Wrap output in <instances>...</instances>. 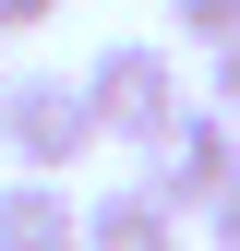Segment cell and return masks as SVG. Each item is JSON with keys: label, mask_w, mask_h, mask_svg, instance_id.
<instances>
[{"label": "cell", "mask_w": 240, "mask_h": 251, "mask_svg": "<svg viewBox=\"0 0 240 251\" xmlns=\"http://www.w3.org/2000/svg\"><path fill=\"white\" fill-rule=\"evenodd\" d=\"M48 12H60V0H0V36H36Z\"/></svg>", "instance_id": "9"}, {"label": "cell", "mask_w": 240, "mask_h": 251, "mask_svg": "<svg viewBox=\"0 0 240 251\" xmlns=\"http://www.w3.org/2000/svg\"><path fill=\"white\" fill-rule=\"evenodd\" d=\"M84 96H96V132L132 144V155H156L168 120L192 108V96H180V60H168L156 36H108L96 60H84Z\"/></svg>", "instance_id": "2"}, {"label": "cell", "mask_w": 240, "mask_h": 251, "mask_svg": "<svg viewBox=\"0 0 240 251\" xmlns=\"http://www.w3.org/2000/svg\"><path fill=\"white\" fill-rule=\"evenodd\" d=\"M0 251H84V203L60 179H0Z\"/></svg>", "instance_id": "4"}, {"label": "cell", "mask_w": 240, "mask_h": 251, "mask_svg": "<svg viewBox=\"0 0 240 251\" xmlns=\"http://www.w3.org/2000/svg\"><path fill=\"white\" fill-rule=\"evenodd\" d=\"M228 179H240V120H216V108L192 96V108L168 120V144L144 155V192H156L168 215H216Z\"/></svg>", "instance_id": "3"}, {"label": "cell", "mask_w": 240, "mask_h": 251, "mask_svg": "<svg viewBox=\"0 0 240 251\" xmlns=\"http://www.w3.org/2000/svg\"><path fill=\"white\" fill-rule=\"evenodd\" d=\"M168 24L192 48H240V0H168Z\"/></svg>", "instance_id": "6"}, {"label": "cell", "mask_w": 240, "mask_h": 251, "mask_svg": "<svg viewBox=\"0 0 240 251\" xmlns=\"http://www.w3.org/2000/svg\"><path fill=\"white\" fill-rule=\"evenodd\" d=\"M0 96H12V60H0Z\"/></svg>", "instance_id": "10"}, {"label": "cell", "mask_w": 240, "mask_h": 251, "mask_svg": "<svg viewBox=\"0 0 240 251\" xmlns=\"http://www.w3.org/2000/svg\"><path fill=\"white\" fill-rule=\"evenodd\" d=\"M204 239H216V251H240V179L216 192V215H204Z\"/></svg>", "instance_id": "8"}, {"label": "cell", "mask_w": 240, "mask_h": 251, "mask_svg": "<svg viewBox=\"0 0 240 251\" xmlns=\"http://www.w3.org/2000/svg\"><path fill=\"white\" fill-rule=\"evenodd\" d=\"M0 144H12V179H60V168H84V155L108 144L84 72H12V96H0Z\"/></svg>", "instance_id": "1"}, {"label": "cell", "mask_w": 240, "mask_h": 251, "mask_svg": "<svg viewBox=\"0 0 240 251\" xmlns=\"http://www.w3.org/2000/svg\"><path fill=\"white\" fill-rule=\"evenodd\" d=\"M204 108H216V120H240V48H216V84H204Z\"/></svg>", "instance_id": "7"}, {"label": "cell", "mask_w": 240, "mask_h": 251, "mask_svg": "<svg viewBox=\"0 0 240 251\" xmlns=\"http://www.w3.org/2000/svg\"><path fill=\"white\" fill-rule=\"evenodd\" d=\"M84 251H180V215L144 192V179L132 192H96L84 203Z\"/></svg>", "instance_id": "5"}]
</instances>
